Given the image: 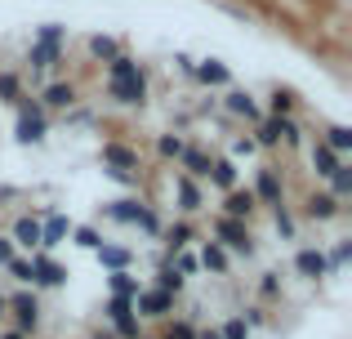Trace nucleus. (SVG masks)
I'll return each instance as SVG.
<instances>
[{
  "label": "nucleus",
  "mask_w": 352,
  "mask_h": 339,
  "mask_svg": "<svg viewBox=\"0 0 352 339\" xmlns=\"http://www.w3.org/2000/svg\"><path fill=\"white\" fill-rule=\"evenodd\" d=\"M45 130H50V121H45V107L36 103V98H18V143H45Z\"/></svg>",
  "instance_id": "obj_5"
},
{
  "label": "nucleus",
  "mask_w": 352,
  "mask_h": 339,
  "mask_svg": "<svg viewBox=\"0 0 352 339\" xmlns=\"http://www.w3.org/2000/svg\"><path fill=\"white\" fill-rule=\"evenodd\" d=\"M103 219H112V223H134V228H143L147 237H161V232H165L161 215H156L147 201H138V197H116V201H107V206H103Z\"/></svg>",
  "instance_id": "obj_1"
},
{
  "label": "nucleus",
  "mask_w": 352,
  "mask_h": 339,
  "mask_svg": "<svg viewBox=\"0 0 352 339\" xmlns=\"http://www.w3.org/2000/svg\"><path fill=\"white\" fill-rule=\"evenodd\" d=\"M197 263H201L206 272H214V277H228V268H232V254H228L219 241H206V245H201V254H197Z\"/></svg>",
  "instance_id": "obj_20"
},
{
  "label": "nucleus",
  "mask_w": 352,
  "mask_h": 339,
  "mask_svg": "<svg viewBox=\"0 0 352 339\" xmlns=\"http://www.w3.org/2000/svg\"><path fill=\"white\" fill-rule=\"evenodd\" d=\"M183 148H188V143H183V134H161V139H156V152H161L165 161H179Z\"/></svg>",
  "instance_id": "obj_35"
},
{
  "label": "nucleus",
  "mask_w": 352,
  "mask_h": 339,
  "mask_svg": "<svg viewBox=\"0 0 352 339\" xmlns=\"http://www.w3.org/2000/svg\"><path fill=\"white\" fill-rule=\"evenodd\" d=\"M27 263H32V286H45V290H58V286H67V277H72V272L63 268V263L54 259V254H45V250H36Z\"/></svg>",
  "instance_id": "obj_8"
},
{
  "label": "nucleus",
  "mask_w": 352,
  "mask_h": 339,
  "mask_svg": "<svg viewBox=\"0 0 352 339\" xmlns=\"http://www.w3.org/2000/svg\"><path fill=\"white\" fill-rule=\"evenodd\" d=\"M170 313H174V295H165V290L143 286L134 295V317H170Z\"/></svg>",
  "instance_id": "obj_11"
},
{
  "label": "nucleus",
  "mask_w": 352,
  "mask_h": 339,
  "mask_svg": "<svg viewBox=\"0 0 352 339\" xmlns=\"http://www.w3.org/2000/svg\"><path fill=\"white\" fill-rule=\"evenodd\" d=\"M192 76H197L201 85H228L232 72H228V63H219V58H201V63H192Z\"/></svg>",
  "instance_id": "obj_24"
},
{
  "label": "nucleus",
  "mask_w": 352,
  "mask_h": 339,
  "mask_svg": "<svg viewBox=\"0 0 352 339\" xmlns=\"http://www.w3.org/2000/svg\"><path fill=\"white\" fill-rule=\"evenodd\" d=\"M103 166L120 174H138V152L125 148V143H103Z\"/></svg>",
  "instance_id": "obj_18"
},
{
  "label": "nucleus",
  "mask_w": 352,
  "mask_h": 339,
  "mask_svg": "<svg viewBox=\"0 0 352 339\" xmlns=\"http://www.w3.org/2000/svg\"><path fill=\"white\" fill-rule=\"evenodd\" d=\"M241 322H245V331H258V326H267V313H263V304H250V308H241Z\"/></svg>",
  "instance_id": "obj_38"
},
{
  "label": "nucleus",
  "mask_w": 352,
  "mask_h": 339,
  "mask_svg": "<svg viewBox=\"0 0 352 339\" xmlns=\"http://www.w3.org/2000/svg\"><path fill=\"white\" fill-rule=\"evenodd\" d=\"M183 286H188V277H183V272L174 268L170 259H161V268H156V277H152V290H165V295L179 299V295H183Z\"/></svg>",
  "instance_id": "obj_23"
},
{
  "label": "nucleus",
  "mask_w": 352,
  "mask_h": 339,
  "mask_svg": "<svg viewBox=\"0 0 352 339\" xmlns=\"http://www.w3.org/2000/svg\"><path fill=\"white\" fill-rule=\"evenodd\" d=\"M197 339H223V335H219V326H206V331H197Z\"/></svg>",
  "instance_id": "obj_46"
},
{
  "label": "nucleus",
  "mask_w": 352,
  "mask_h": 339,
  "mask_svg": "<svg viewBox=\"0 0 352 339\" xmlns=\"http://www.w3.org/2000/svg\"><path fill=\"white\" fill-rule=\"evenodd\" d=\"M250 192H254V201H258V206H285V183H281V174H276L272 166H263V170H254V188H250Z\"/></svg>",
  "instance_id": "obj_9"
},
{
  "label": "nucleus",
  "mask_w": 352,
  "mask_h": 339,
  "mask_svg": "<svg viewBox=\"0 0 352 339\" xmlns=\"http://www.w3.org/2000/svg\"><path fill=\"white\" fill-rule=\"evenodd\" d=\"M5 308H9L5 317H14V326H9V331H18V335H27V339L41 331V313H45V308H41V299H36V290L5 295Z\"/></svg>",
  "instance_id": "obj_3"
},
{
  "label": "nucleus",
  "mask_w": 352,
  "mask_h": 339,
  "mask_svg": "<svg viewBox=\"0 0 352 339\" xmlns=\"http://www.w3.org/2000/svg\"><path fill=\"white\" fill-rule=\"evenodd\" d=\"M9 241H14V250L36 254V250H41V219H36V215H18L14 228H9Z\"/></svg>",
  "instance_id": "obj_12"
},
{
  "label": "nucleus",
  "mask_w": 352,
  "mask_h": 339,
  "mask_svg": "<svg viewBox=\"0 0 352 339\" xmlns=\"http://www.w3.org/2000/svg\"><path fill=\"white\" fill-rule=\"evenodd\" d=\"M89 339H116L112 331H98V335H89Z\"/></svg>",
  "instance_id": "obj_48"
},
{
  "label": "nucleus",
  "mask_w": 352,
  "mask_h": 339,
  "mask_svg": "<svg viewBox=\"0 0 352 339\" xmlns=\"http://www.w3.org/2000/svg\"><path fill=\"white\" fill-rule=\"evenodd\" d=\"M103 317L112 322L116 339H138V335H143V331H138V317H134V299H125V295H107Z\"/></svg>",
  "instance_id": "obj_6"
},
{
  "label": "nucleus",
  "mask_w": 352,
  "mask_h": 339,
  "mask_svg": "<svg viewBox=\"0 0 352 339\" xmlns=\"http://www.w3.org/2000/svg\"><path fill=\"white\" fill-rule=\"evenodd\" d=\"M138 339H156V335H138Z\"/></svg>",
  "instance_id": "obj_50"
},
{
  "label": "nucleus",
  "mask_w": 352,
  "mask_h": 339,
  "mask_svg": "<svg viewBox=\"0 0 352 339\" xmlns=\"http://www.w3.org/2000/svg\"><path fill=\"white\" fill-rule=\"evenodd\" d=\"M294 112V94L290 89H272L267 94V116H290Z\"/></svg>",
  "instance_id": "obj_34"
},
{
  "label": "nucleus",
  "mask_w": 352,
  "mask_h": 339,
  "mask_svg": "<svg viewBox=\"0 0 352 339\" xmlns=\"http://www.w3.org/2000/svg\"><path fill=\"white\" fill-rule=\"evenodd\" d=\"M63 36H67V27H63V23H45L41 32H36L32 50H27V63H32V72L58 67V63H63Z\"/></svg>",
  "instance_id": "obj_2"
},
{
  "label": "nucleus",
  "mask_w": 352,
  "mask_h": 339,
  "mask_svg": "<svg viewBox=\"0 0 352 339\" xmlns=\"http://www.w3.org/2000/svg\"><path fill=\"white\" fill-rule=\"evenodd\" d=\"M308 161H312V174H317V179H330V174L344 166V157H335V152H330L321 139L312 143V157H308Z\"/></svg>",
  "instance_id": "obj_25"
},
{
  "label": "nucleus",
  "mask_w": 352,
  "mask_h": 339,
  "mask_svg": "<svg viewBox=\"0 0 352 339\" xmlns=\"http://www.w3.org/2000/svg\"><path fill=\"white\" fill-rule=\"evenodd\" d=\"M72 237H76V245H85V250H98V245H103V232H98L94 223H80V228H72Z\"/></svg>",
  "instance_id": "obj_36"
},
{
  "label": "nucleus",
  "mask_w": 352,
  "mask_h": 339,
  "mask_svg": "<svg viewBox=\"0 0 352 339\" xmlns=\"http://www.w3.org/2000/svg\"><path fill=\"white\" fill-rule=\"evenodd\" d=\"M210 183H214L219 192H232L236 188V161L232 157H219V161H210V174H206Z\"/></svg>",
  "instance_id": "obj_26"
},
{
  "label": "nucleus",
  "mask_w": 352,
  "mask_h": 339,
  "mask_svg": "<svg viewBox=\"0 0 352 339\" xmlns=\"http://www.w3.org/2000/svg\"><path fill=\"white\" fill-rule=\"evenodd\" d=\"M94 254H98V263H103L107 272H129V268H134V250H125V245H112V241H103Z\"/></svg>",
  "instance_id": "obj_21"
},
{
  "label": "nucleus",
  "mask_w": 352,
  "mask_h": 339,
  "mask_svg": "<svg viewBox=\"0 0 352 339\" xmlns=\"http://www.w3.org/2000/svg\"><path fill=\"white\" fill-rule=\"evenodd\" d=\"M5 272H9L14 281H23V286H32V263H27L23 254H14V259L5 263Z\"/></svg>",
  "instance_id": "obj_37"
},
{
  "label": "nucleus",
  "mask_w": 352,
  "mask_h": 339,
  "mask_svg": "<svg viewBox=\"0 0 352 339\" xmlns=\"http://www.w3.org/2000/svg\"><path fill=\"white\" fill-rule=\"evenodd\" d=\"M14 254H18V250H14V241H9V237H0V268H5Z\"/></svg>",
  "instance_id": "obj_44"
},
{
  "label": "nucleus",
  "mask_w": 352,
  "mask_h": 339,
  "mask_svg": "<svg viewBox=\"0 0 352 339\" xmlns=\"http://www.w3.org/2000/svg\"><path fill=\"white\" fill-rule=\"evenodd\" d=\"M223 107L236 116V121H250V125L263 121V107H258L254 94H245V89H228V94H223Z\"/></svg>",
  "instance_id": "obj_14"
},
{
  "label": "nucleus",
  "mask_w": 352,
  "mask_h": 339,
  "mask_svg": "<svg viewBox=\"0 0 352 339\" xmlns=\"http://www.w3.org/2000/svg\"><path fill=\"white\" fill-rule=\"evenodd\" d=\"M254 139H250V134H241V139H232V157H254Z\"/></svg>",
  "instance_id": "obj_43"
},
{
  "label": "nucleus",
  "mask_w": 352,
  "mask_h": 339,
  "mask_svg": "<svg viewBox=\"0 0 352 339\" xmlns=\"http://www.w3.org/2000/svg\"><path fill=\"white\" fill-rule=\"evenodd\" d=\"M107 179H116V183H125V188H138V174H120V170H107Z\"/></svg>",
  "instance_id": "obj_45"
},
{
  "label": "nucleus",
  "mask_w": 352,
  "mask_h": 339,
  "mask_svg": "<svg viewBox=\"0 0 352 339\" xmlns=\"http://www.w3.org/2000/svg\"><path fill=\"white\" fill-rule=\"evenodd\" d=\"M23 98V76L18 72H0V103H18Z\"/></svg>",
  "instance_id": "obj_33"
},
{
  "label": "nucleus",
  "mask_w": 352,
  "mask_h": 339,
  "mask_svg": "<svg viewBox=\"0 0 352 339\" xmlns=\"http://www.w3.org/2000/svg\"><path fill=\"white\" fill-rule=\"evenodd\" d=\"M107 286H112V295H125V299H134L138 290H143L134 272H107Z\"/></svg>",
  "instance_id": "obj_32"
},
{
  "label": "nucleus",
  "mask_w": 352,
  "mask_h": 339,
  "mask_svg": "<svg viewBox=\"0 0 352 339\" xmlns=\"http://www.w3.org/2000/svg\"><path fill=\"white\" fill-rule=\"evenodd\" d=\"M156 339H197V326H192V322H170L165 335H156Z\"/></svg>",
  "instance_id": "obj_41"
},
{
  "label": "nucleus",
  "mask_w": 352,
  "mask_h": 339,
  "mask_svg": "<svg viewBox=\"0 0 352 339\" xmlns=\"http://www.w3.org/2000/svg\"><path fill=\"white\" fill-rule=\"evenodd\" d=\"M179 170L188 174V179H206V174H210V152H201V148H183Z\"/></svg>",
  "instance_id": "obj_27"
},
{
  "label": "nucleus",
  "mask_w": 352,
  "mask_h": 339,
  "mask_svg": "<svg viewBox=\"0 0 352 339\" xmlns=\"http://www.w3.org/2000/svg\"><path fill=\"white\" fill-rule=\"evenodd\" d=\"M294 272H299V277H308V281L330 277V268H326V250H321V245H308V250H299V254H294Z\"/></svg>",
  "instance_id": "obj_15"
},
{
  "label": "nucleus",
  "mask_w": 352,
  "mask_h": 339,
  "mask_svg": "<svg viewBox=\"0 0 352 339\" xmlns=\"http://www.w3.org/2000/svg\"><path fill=\"white\" fill-rule=\"evenodd\" d=\"M161 237H165V259H174L179 250H188V241H197V228H192L188 219H179V223H170Z\"/></svg>",
  "instance_id": "obj_22"
},
{
  "label": "nucleus",
  "mask_w": 352,
  "mask_h": 339,
  "mask_svg": "<svg viewBox=\"0 0 352 339\" xmlns=\"http://www.w3.org/2000/svg\"><path fill=\"white\" fill-rule=\"evenodd\" d=\"M258 295L263 299H281V272H263V277H258Z\"/></svg>",
  "instance_id": "obj_39"
},
{
  "label": "nucleus",
  "mask_w": 352,
  "mask_h": 339,
  "mask_svg": "<svg viewBox=\"0 0 352 339\" xmlns=\"http://www.w3.org/2000/svg\"><path fill=\"white\" fill-rule=\"evenodd\" d=\"M254 210H258V201H254V192H250V188H232V192H223V219L250 223V219H254Z\"/></svg>",
  "instance_id": "obj_13"
},
{
  "label": "nucleus",
  "mask_w": 352,
  "mask_h": 339,
  "mask_svg": "<svg viewBox=\"0 0 352 339\" xmlns=\"http://www.w3.org/2000/svg\"><path fill=\"white\" fill-rule=\"evenodd\" d=\"M219 335H223V339H250V331H245V322H241V317H228V322L219 326Z\"/></svg>",
  "instance_id": "obj_42"
},
{
  "label": "nucleus",
  "mask_w": 352,
  "mask_h": 339,
  "mask_svg": "<svg viewBox=\"0 0 352 339\" xmlns=\"http://www.w3.org/2000/svg\"><path fill=\"white\" fill-rule=\"evenodd\" d=\"M174 197H179V210H183V215H197V210L206 206L197 179H188V174H174Z\"/></svg>",
  "instance_id": "obj_19"
},
{
  "label": "nucleus",
  "mask_w": 352,
  "mask_h": 339,
  "mask_svg": "<svg viewBox=\"0 0 352 339\" xmlns=\"http://www.w3.org/2000/svg\"><path fill=\"white\" fill-rule=\"evenodd\" d=\"M5 313H9V308H5V295H0V317H5Z\"/></svg>",
  "instance_id": "obj_49"
},
{
  "label": "nucleus",
  "mask_w": 352,
  "mask_h": 339,
  "mask_svg": "<svg viewBox=\"0 0 352 339\" xmlns=\"http://www.w3.org/2000/svg\"><path fill=\"white\" fill-rule=\"evenodd\" d=\"M214 241L223 245L228 254H254V232H250V223H236V219H214Z\"/></svg>",
  "instance_id": "obj_4"
},
{
  "label": "nucleus",
  "mask_w": 352,
  "mask_h": 339,
  "mask_svg": "<svg viewBox=\"0 0 352 339\" xmlns=\"http://www.w3.org/2000/svg\"><path fill=\"white\" fill-rule=\"evenodd\" d=\"M339 210H344V201H335L330 192H312V197L303 201V215H308L312 223H330V219H339Z\"/></svg>",
  "instance_id": "obj_16"
},
{
  "label": "nucleus",
  "mask_w": 352,
  "mask_h": 339,
  "mask_svg": "<svg viewBox=\"0 0 352 339\" xmlns=\"http://www.w3.org/2000/svg\"><path fill=\"white\" fill-rule=\"evenodd\" d=\"M107 98H112L116 107H143L147 103V72H138V76H125V80H107Z\"/></svg>",
  "instance_id": "obj_7"
},
{
  "label": "nucleus",
  "mask_w": 352,
  "mask_h": 339,
  "mask_svg": "<svg viewBox=\"0 0 352 339\" xmlns=\"http://www.w3.org/2000/svg\"><path fill=\"white\" fill-rule=\"evenodd\" d=\"M272 215H276V232H281V237H285V241H294V232H299V228H294V219H290V210H285V206H276V210H272Z\"/></svg>",
  "instance_id": "obj_40"
},
{
  "label": "nucleus",
  "mask_w": 352,
  "mask_h": 339,
  "mask_svg": "<svg viewBox=\"0 0 352 339\" xmlns=\"http://www.w3.org/2000/svg\"><path fill=\"white\" fill-rule=\"evenodd\" d=\"M330 197H335V201H348L352 197V166H348V161L330 174Z\"/></svg>",
  "instance_id": "obj_31"
},
{
  "label": "nucleus",
  "mask_w": 352,
  "mask_h": 339,
  "mask_svg": "<svg viewBox=\"0 0 352 339\" xmlns=\"http://www.w3.org/2000/svg\"><path fill=\"white\" fill-rule=\"evenodd\" d=\"M0 339H27V335H18V331H0Z\"/></svg>",
  "instance_id": "obj_47"
},
{
  "label": "nucleus",
  "mask_w": 352,
  "mask_h": 339,
  "mask_svg": "<svg viewBox=\"0 0 352 339\" xmlns=\"http://www.w3.org/2000/svg\"><path fill=\"white\" fill-rule=\"evenodd\" d=\"M321 143H326V148L335 152V157H348V152H352V130H348V125H330Z\"/></svg>",
  "instance_id": "obj_29"
},
{
  "label": "nucleus",
  "mask_w": 352,
  "mask_h": 339,
  "mask_svg": "<svg viewBox=\"0 0 352 339\" xmlns=\"http://www.w3.org/2000/svg\"><path fill=\"white\" fill-rule=\"evenodd\" d=\"M67 237H72V219H67V215H50V219L41 223V250H45V254L58 250Z\"/></svg>",
  "instance_id": "obj_17"
},
{
  "label": "nucleus",
  "mask_w": 352,
  "mask_h": 339,
  "mask_svg": "<svg viewBox=\"0 0 352 339\" xmlns=\"http://www.w3.org/2000/svg\"><path fill=\"white\" fill-rule=\"evenodd\" d=\"M76 98H80L76 80H54V85H45V89H41V98H36V103H41L45 112H67Z\"/></svg>",
  "instance_id": "obj_10"
},
{
  "label": "nucleus",
  "mask_w": 352,
  "mask_h": 339,
  "mask_svg": "<svg viewBox=\"0 0 352 339\" xmlns=\"http://www.w3.org/2000/svg\"><path fill=\"white\" fill-rule=\"evenodd\" d=\"M143 72V63L129 58V54H116L112 63H107V80H125V76H138Z\"/></svg>",
  "instance_id": "obj_30"
},
{
  "label": "nucleus",
  "mask_w": 352,
  "mask_h": 339,
  "mask_svg": "<svg viewBox=\"0 0 352 339\" xmlns=\"http://www.w3.org/2000/svg\"><path fill=\"white\" fill-rule=\"evenodd\" d=\"M116 54H125V45H120L116 36H89V58H98V63H112Z\"/></svg>",
  "instance_id": "obj_28"
}]
</instances>
